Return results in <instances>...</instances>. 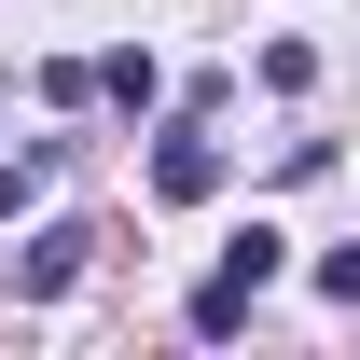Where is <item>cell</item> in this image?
<instances>
[{
  "label": "cell",
  "instance_id": "cell-4",
  "mask_svg": "<svg viewBox=\"0 0 360 360\" xmlns=\"http://www.w3.org/2000/svg\"><path fill=\"white\" fill-rule=\"evenodd\" d=\"M97 97H111V111H153V97H167V70L125 42V56H97Z\"/></svg>",
  "mask_w": 360,
  "mask_h": 360
},
{
  "label": "cell",
  "instance_id": "cell-6",
  "mask_svg": "<svg viewBox=\"0 0 360 360\" xmlns=\"http://www.w3.org/2000/svg\"><path fill=\"white\" fill-rule=\"evenodd\" d=\"M319 291H333V305H360V250H333V264H319Z\"/></svg>",
  "mask_w": 360,
  "mask_h": 360
},
{
  "label": "cell",
  "instance_id": "cell-5",
  "mask_svg": "<svg viewBox=\"0 0 360 360\" xmlns=\"http://www.w3.org/2000/svg\"><path fill=\"white\" fill-rule=\"evenodd\" d=\"M56 167V139H28V167H14V153H0V222H14V208H28V180Z\"/></svg>",
  "mask_w": 360,
  "mask_h": 360
},
{
  "label": "cell",
  "instance_id": "cell-1",
  "mask_svg": "<svg viewBox=\"0 0 360 360\" xmlns=\"http://www.w3.org/2000/svg\"><path fill=\"white\" fill-rule=\"evenodd\" d=\"M277 250H291V236H277V222H250V236L222 250V264L194 277V333H208V347H222V333H250V305L277 291Z\"/></svg>",
  "mask_w": 360,
  "mask_h": 360
},
{
  "label": "cell",
  "instance_id": "cell-2",
  "mask_svg": "<svg viewBox=\"0 0 360 360\" xmlns=\"http://www.w3.org/2000/svg\"><path fill=\"white\" fill-rule=\"evenodd\" d=\"M153 194H167V208H208V194H222V153H208V139L180 125L167 153H153Z\"/></svg>",
  "mask_w": 360,
  "mask_h": 360
},
{
  "label": "cell",
  "instance_id": "cell-3",
  "mask_svg": "<svg viewBox=\"0 0 360 360\" xmlns=\"http://www.w3.org/2000/svg\"><path fill=\"white\" fill-rule=\"evenodd\" d=\"M84 250H97L84 222H56V236H28V250H14V291H28V305H42V291H70V277H84Z\"/></svg>",
  "mask_w": 360,
  "mask_h": 360
}]
</instances>
